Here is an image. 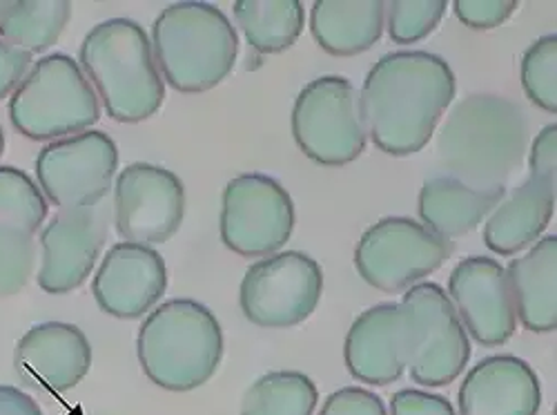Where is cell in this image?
I'll use <instances>...</instances> for the list:
<instances>
[{"label": "cell", "mask_w": 557, "mask_h": 415, "mask_svg": "<svg viewBox=\"0 0 557 415\" xmlns=\"http://www.w3.org/2000/svg\"><path fill=\"white\" fill-rule=\"evenodd\" d=\"M453 99L450 65L422 50L382 57L368 70L359 91L366 134L391 157L422 152Z\"/></svg>", "instance_id": "1"}, {"label": "cell", "mask_w": 557, "mask_h": 415, "mask_svg": "<svg viewBox=\"0 0 557 415\" xmlns=\"http://www.w3.org/2000/svg\"><path fill=\"white\" fill-rule=\"evenodd\" d=\"M529 121L499 95H471L446 117L437 136V161L446 176L473 191H506L524 161Z\"/></svg>", "instance_id": "2"}, {"label": "cell", "mask_w": 557, "mask_h": 415, "mask_svg": "<svg viewBox=\"0 0 557 415\" xmlns=\"http://www.w3.org/2000/svg\"><path fill=\"white\" fill-rule=\"evenodd\" d=\"M81 70L110 119L141 123L165 101V83L152 40L132 19H110L91 27L81 45Z\"/></svg>", "instance_id": "3"}, {"label": "cell", "mask_w": 557, "mask_h": 415, "mask_svg": "<svg viewBox=\"0 0 557 415\" xmlns=\"http://www.w3.org/2000/svg\"><path fill=\"white\" fill-rule=\"evenodd\" d=\"M136 353L152 385L188 393L214 378L223 357V331L208 306L188 297L170 300L138 329Z\"/></svg>", "instance_id": "4"}, {"label": "cell", "mask_w": 557, "mask_h": 415, "mask_svg": "<svg viewBox=\"0 0 557 415\" xmlns=\"http://www.w3.org/2000/svg\"><path fill=\"white\" fill-rule=\"evenodd\" d=\"M152 50L163 81L181 95H203L235 68L239 36L210 3H174L152 27Z\"/></svg>", "instance_id": "5"}, {"label": "cell", "mask_w": 557, "mask_h": 415, "mask_svg": "<svg viewBox=\"0 0 557 415\" xmlns=\"http://www.w3.org/2000/svg\"><path fill=\"white\" fill-rule=\"evenodd\" d=\"M99 119L95 87L63 52L38 59L10 99L12 125L32 142H59L87 132Z\"/></svg>", "instance_id": "6"}, {"label": "cell", "mask_w": 557, "mask_h": 415, "mask_svg": "<svg viewBox=\"0 0 557 415\" xmlns=\"http://www.w3.org/2000/svg\"><path fill=\"white\" fill-rule=\"evenodd\" d=\"M399 306L406 317L410 380L433 389L455 382L471 359V342L446 291L435 282L414 284Z\"/></svg>", "instance_id": "7"}, {"label": "cell", "mask_w": 557, "mask_h": 415, "mask_svg": "<svg viewBox=\"0 0 557 415\" xmlns=\"http://www.w3.org/2000/svg\"><path fill=\"white\" fill-rule=\"evenodd\" d=\"M293 136L317 166L342 168L366 150V125L357 87L339 74L310 81L293 108Z\"/></svg>", "instance_id": "8"}, {"label": "cell", "mask_w": 557, "mask_h": 415, "mask_svg": "<svg viewBox=\"0 0 557 415\" xmlns=\"http://www.w3.org/2000/svg\"><path fill=\"white\" fill-rule=\"evenodd\" d=\"M453 246L422 221L384 217L366 228L355 248V268L377 291L397 295L444 266Z\"/></svg>", "instance_id": "9"}, {"label": "cell", "mask_w": 557, "mask_h": 415, "mask_svg": "<svg viewBox=\"0 0 557 415\" xmlns=\"http://www.w3.org/2000/svg\"><path fill=\"white\" fill-rule=\"evenodd\" d=\"M323 270L301 251L261 257L242 282L239 304L246 319L261 329H290L306 321L321 302Z\"/></svg>", "instance_id": "10"}, {"label": "cell", "mask_w": 557, "mask_h": 415, "mask_svg": "<svg viewBox=\"0 0 557 415\" xmlns=\"http://www.w3.org/2000/svg\"><path fill=\"white\" fill-rule=\"evenodd\" d=\"M221 240L242 257L282 251L295 228L290 193L274 176L250 172L232 179L221 199Z\"/></svg>", "instance_id": "11"}, {"label": "cell", "mask_w": 557, "mask_h": 415, "mask_svg": "<svg viewBox=\"0 0 557 415\" xmlns=\"http://www.w3.org/2000/svg\"><path fill=\"white\" fill-rule=\"evenodd\" d=\"M116 168L114 138L99 130L50 142L36 157L38 188L61 210L101 206L112 188Z\"/></svg>", "instance_id": "12"}, {"label": "cell", "mask_w": 557, "mask_h": 415, "mask_svg": "<svg viewBox=\"0 0 557 415\" xmlns=\"http://www.w3.org/2000/svg\"><path fill=\"white\" fill-rule=\"evenodd\" d=\"M185 188L178 174L154 163H129L114 183L116 233L132 244H165L183 223Z\"/></svg>", "instance_id": "13"}, {"label": "cell", "mask_w": 557, "mask_h": 415, "mask_svg": "<svg viewBox=\"0 0 557 415\" xmlns=\"http://www.w3.org/2000/svg\"><path fill=\"white\" fill-rule=\"evenodd\" d=\"M446 295L478 344L493 349L516 335V302L506 268L497 259L482 255L461 259L448 277Z\"/></svg>", "instance_id": "14"}, {"label": "cell", "mask_w": 557, "mask_h": 415, "mask_svg": "<svg viewBox=\"0 0 557 415\" xmlns=\"http://www.w3.org/2000/svg\"><path fill=\"white\" fill-rule=\"evenodd\" d=\"M108 237V210H59L40 235V268L36 282L50 295H65L85 284Z\"/></svg>", "instance_id": "15"}, {"label": "cell", "mask_w": 557, "mask_h": 415, "mask_svg": "<svg viewBox=\"0 0 557 415\" xmlns=\"http://www.w3.org/2000/svg\"><path fill=\"white\" fill-rule=\"evenodd\" d=\"M168 289L163 257L144 244L121 242L103 257L91 293L99 308L119 319H138L157 306Z\"/></svg>", "instance_id": "16"}, {"label": "cell", "mask_w": 557, "mask_h": 415, "mask_svg": "<svg viewBox=\"0 0 557 415\" xmlns=\"http://www.w3.org/2000/svg\"><path fill=\"white\" fill-rule=\"evenodd\" d=\"M14 368L25 387L67 393L89 374L91 346L78 327L45 321L32 327L16 344Z\"/></svg>", "instance_id": "17"}, {"label": "cell", "mask_w": 557, "mask_h": 415, "mask_svg": "<svg viewBox=\"0 0 557 415\" xmlns=\"http://www.w3.org/2000/svg\"><path fill=\"white\" fill-rule=\"evenodd\" d=\"M344 359L350 376L363 385L388 387L397 382L408 366L401 306L386 302L363 310L346 335Z\"/></svg>", "instance_id": "18"}, {"label": "cell", "mask_w": 557, "mask_h": 415, "mask_svg": "<svg viewBox=\"0 0 557 415\" xmlns=\"http://www.w3.org/2000/svg\"><path fill=\"white\" fill-rule=\"evenodd\" d=\"M457 400L459 415H537L542 387L522 357L491 355L461 380Z\"/></svg>", "instance_id": "19"}, {"label": "cell", "mask_w": 557, "mask_h": 415, "mask_svg": "<svg viewBox=\"0 0 557 415\" xmlns=\"http://www.w3.org/2000/svg\"><path fill=\"white\" fill-rule=\"evenodd\" d=\"M553 212L555 183L529 176L486 217L484 244L495 255H518L540 242Z\"/></svg>", "instance_id": "20"}, {"label": "cell", "mask_w": 557, "mask_h": 415, "mask_svg": "<svg viewBox=\"0 0 557 415\" xmlns=\"http://www.w3.org/2000/svg\"><path fill=\"white\" fill-rule=\"evenodd\" d=\"M516 313L531 333L557 329V237H542L506 268Z\"/></svg>", "instance_id": "21"}, {"label": "cell", "mask_w": 557, "mask_h": 415, "mask_svg": "<svg viewBox=\"0 0 557 415\" xmlns=\"http://www.w3.org/2000/svg\"><path fill=\"white\" fill-rule=\"evenodd\" d=\"M386 3L382 0H317L310 32L319 48L339 59L368 52L382 38Z\"/></svg>", "instance_id": "22"}, {"label": "cell", "mask_w": 557, "mask_h": 415, "mask_svg": "<svg viewBox=\"0 0 557 415\" xmlns=\"http://www.w3.org/2000/svg\"><path fill=\"white\" fill-rule=\"evenodd\" d=\"M504 197L506 191H473L453 176L437 174L420 193V219L435 235L453 242L473 233Z\"/></svg>", "instance_id": "23"}, {"label": "cell", "mask_w": 557, "mask_h": 415, "mask_svg": "<svg viewBox=\"0 0 557 415\" xmlns=\"http://www.w3.org/2000/svg\"><path fill=\"white\" fill-rule=\"evenodd\" d=\"M232 12L248 45L259 54L290 50L306 25L301 0H237Z\"/></svg>", "instance_id": "24"}, {"label": "cell", "mask_w": 557, "mask_h": 415, "mask_svg": "<svg viewBox=\"0 0 557 415\" xmlns=\"http://www.w3.org/2000/svg\"><path fill=\"white\" fill-rule=\"evenodd\" d=\"M72 19L67 0H14L0 14V38L29 57L48 52Z\"/></svg>", "instance_id": "25"}, {"label": "cell", "mask_w": 557, "mask_h": 415, "mask_svg": "<svg viewBox=\"0 0 557 415\" xmlns=\"http://www.w3.org/2000/svg\"><path fill=\"white\" fill-rule=\"evenodd\" d=\"M317 402V385L306 374L272 371L250 385L242 415H312Z\"/></svg>", "instance_id": "26"}, {"label": "cell", "mask_w": 557, "mask_h": 415, "mask_svg": "<svg viewBox=\"0 0 557 415\" xmlns=\"http://www.w3.org/2000/svg\"><path fill=\"white\" fill-rule=\"evenodd\" d=\"M45 219L48 199L34 179L14 166H0V223H14L36 235Z\"/></svg>", "instance_id": "27"}, {"label": "cell", "mask_w": 557, "mask_h": 415, "mask_svg": "<svg viewBox=\"0 0 557 415\" xmlns=\"http://www.w3.org/2000/svg\"><path fill=\"white\" fill-rule=\"evenodd\" d=\"M522 87L527 99L548 114H557V36L537 38L522 57Z\"/></svg>", "instance_id": "28"}, {"label": "cell", "mask_w": 557, "mask_h": 415, "mask_svg": "<svg viewBox=\"0 0 557 415\" xmlns=\"http://www.w3.org/2000/svg\"><path fill=\"white\" fill-rule=\"evenodd\" d=\"M36 270V240L14 223H0V297L21 293Z\"/></svg>", "instance_id": "29"}, {"label": "cell", "mask_w": 557, "mask_h": 415, "mask_svg": "<svg viewBox=\"0 0 557 415\" xmlns=\"http://www.w3.org/2000/svg\"><path fill=\"white\" fill-rule=\"evenodd\" d=\"M448 10L446 0H395L386 3L388 34L397 45H412L429 38Z\"/></svg>", "instance_id": "30"}, {"label": "cell", "mask_w": 557, "mask_h": 415, "mask_svg": "<svg viewBox=\"0 0 557 415\" xmlns=\"http://www.w3.org/2000/svg\"><path fill=\"white\" fill-rule=\"evenodd\" d=\"M520 8L518 0H455V16L471 29H493L504 25Z\"/></svg>", "instance_id": "31"}, {"label": "cell", "mask_w": 557, "mask_h": 415, "mask_svg": "<svg viewBox=\"0 0 557 415\" xmlns=\"http://www.w3.org/2000/svg\"><path fill=\"white\" fill-rule=\"evenodd\" d=\"M319 415H388L384 402L373 391L359 387H344L331 393Z\"/></svg>", "instance_id": "32"}, {"label": "cell", "mask_w": 557, "mask_h": 415, "mask_svg": "<svg viewBox=\"0 0 557 415\" xmlns=\"http://www.w3.org/2000/svg\"><path fill=\"white\" fill-rule=\"evenodd\" d=\"M391 415H457L444 395L401 389L391 400Z\"/></svg>", "instance_id": "33"}, {"label": "cell", "mask_w": 557, "mask_h": 415, "mask_svg": "<svg viewBox=\"0 0 557 415\" xmlns=\"http://www.w3.org/2000/svg\"><path fill=\"white\" fill-rule=\"evenodd\" d=\"M555 161H557V125H544L529 152V176L555 183Z\"/></svg>", "instance_id": "34"}, {"label": "cell", "mask_w": 557, "mask_h": 415, "mask_svg": "<svg viewBox=\"0 0 557 415\" xmlns=\"http://www.w3.org/2000/svg\"><path fill=\"white\" fill-rule=\"evenodd\" d=\"M32 61L34 59L27 52L14 48V45L5 40H0V99L14 95L16 87L32 70Z\"/></svg>", "instance_id": "35"}, {"label": "cell", "mask_w": 557, "mask_h": 415, "mask_svg": "<svg viewBox=\"0 0 557 415\" xmlns=\"http://www.w3.org/2000/svg\"><path fill=\"white\" fill-rule=\"evenodd\" d=\"M0 415H42L34 398L16 387L0 385Z\"/></svg>", "instance_id": "36"}, {"label": "cell", "mask_w": 557, "mask_h": 415, "mask_svg": "<svg viewBox=\"0 0 557 415\" xmlns=\"http://www.w3.org/2000/svg\"><path fill=\"white\" fill-rule=\"evenodd\" d=\"M5 155V134H3V127H0V157Z\"/></svg>", "instance_id": "37"}, {"label": "cell", "mask_w": 557, "mask_h": 415, "mask_svg": "<svg viewBox=\"0 0 557 415\" xmlns=\"http://www.w3.org/2000/svg\"><path fill=\"white\" fill-rule=\"evenodd\" d=\"M5 5H8V0H0V14H3V10H5Z\"/></svg>", "instance_id": "38"}]
</instances>
